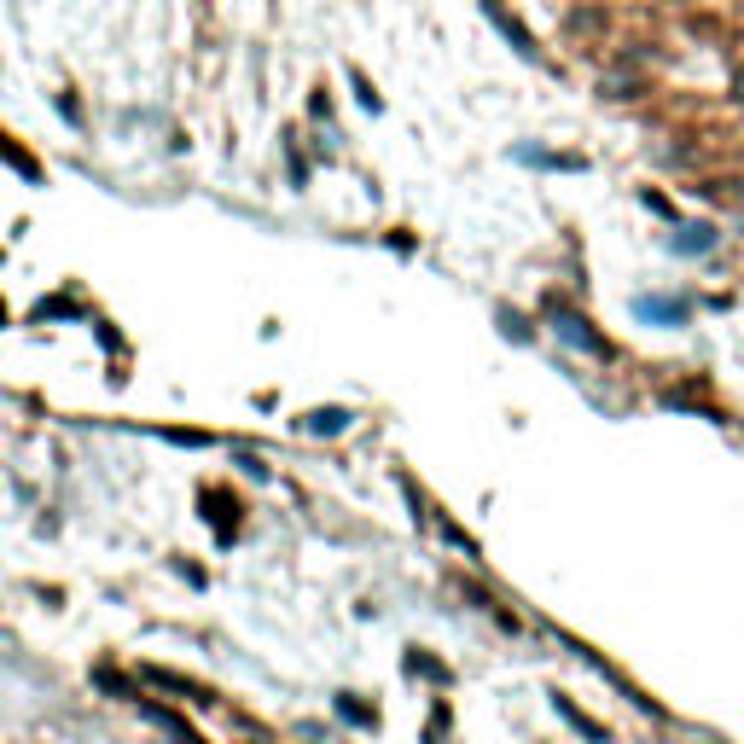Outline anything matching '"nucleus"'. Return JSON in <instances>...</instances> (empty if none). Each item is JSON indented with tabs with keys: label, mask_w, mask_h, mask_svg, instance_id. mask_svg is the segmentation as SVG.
I'll return each instance as SVG.
<instances>
[{
	"label": "nucleus",
	"mask_w": 744,
	"mask_h": 744,
	"mask_svg": "<svg viewBox=\"0 0 744 744\" xmlns=\"http://www.w3.org/2000/svg\"><path fill=\"white\" fill-rule=\"evenodd\" d=\"M355 93H361V105H367V110H378V93L367 88V76H361V70H355Z\"/></svg>",
	"instance_id": "2"
},
{
	"label": "nucleus",
	"mask_w": 744,
	"mask_h": 744,
	"mask_svg": "<svg viewBox=\"0 0 744 744\" xmlns=\"http://www.w3.org/2000/svg\"><path fill=\"white\" fill-rule=\"evenodd\" d=\"M488 18H495V24H500V36H506V41H512V47H518V53H535V41L524 36V24H518V18H506V12H500V6H488Z\"/></svg>",
	"instance_id": "1"
}]
</instances>
